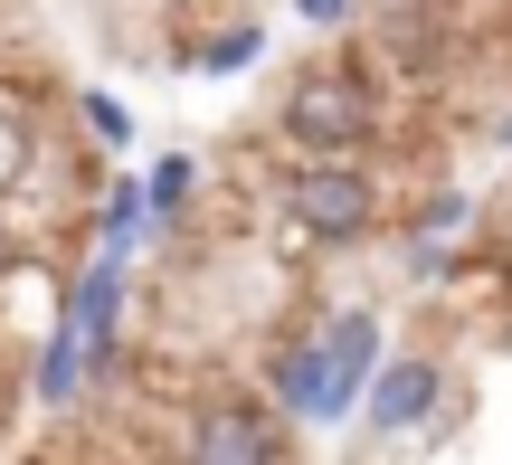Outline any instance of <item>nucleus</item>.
I'll return each mask as SVG.
<instances>
[{
  "label": "nucleus",
  "mask_w": 512,
  "mask_h": 465,
  "mask_svg": "<svg viewBox=\"0 0 512 465\" xmlns=\"http://www.w3.org/2000/svg\"><path fill=\"white\" fill-rule=\"evenodd\" d=\"M285 209H294L304 238H332V247H342V238H370V228H380V181H370L351 152H304Z\"/></svg>",
  "instance_id": "nucleus-1"
},
{
  "label": "nucleus",
  "mask_w": 512,
  "mask_h": 465,
  "mask_svg": "<svg viewBox=\"0 0 512 465\" xmlns=\"http://www.w3.org/2000/svg\"><path fill=\"white\" fill-rule=\"evenodd\" d=\"M437 409H456V380H446L437 352H389L380 371H370V390H361V418H370L380 447L389 437H427Z\"/></svg>",
  "instance_id": "nucleus-2"
},
{
  "label": "nucleus",
  "mask_w": 512,
  "mask_h": 465,
  "mask_svg": "<svg viewBox=\"0 0 512 465\" xmlns=\"http://www.w3.org/2000/svg\"><path fill=\"white\" fill-rule=\"evenodd\" d=\"M285 143L294 152H361L370 143V95L332 67H304L285 86Z\"/></svg>",
  "instance_id": "nucleus-3"
},
{
  "label": "nucleus",
  "mask_w": 512,
  "mask_h": 465,
  "mask_svg": "<svg viewBox=\"0 0 512 465\" xmlns=\"http://www.w3.org/2000/svg\"><path fill=\"white\" fill-rule=\"evenodd\" d=\"M285 409H256V399H219V409H190V456L200 465H266L285 456Z\"/></svg>",
  "instance_id": "nucleus-4"
},
{
  "label": "nucleus",
  "mask_w": 512,
  "mask_h": 465,
  "mask_svg": "<svg viewBox=\"0 0 512 465\" xmlns=\"http://www.w3.org/2000/svg\"><path fill=\"white\" fill-rule=\"evenodd\" d=\"M275 409H285L294 428H332V418H351L342 380H332V352H323V333H294L285 352H275Z\"/></svg>",
  "instance_id": "nucleus-5"
},
{
  "label": "nucleus",
  "mask_w": 512,
  "mask_h": 465,
  "mask_svg": "<svg viewBox=\"0 0 512 465\" xmlns=\"http://www.w3.org/2000/svg\"><path fill=\"white\" fill-rule=\"evenodd\" d=\"M76 361H86V333L57 323V333H48V361H38V399H48V409H67V399H76Z\"/></svg>",
  "instance_id": "nucleus-6"
},
{
  "label": "nucleus",
  "mask_w": 512,
  "mask_h": 465,
  "mask_svg": "<svg viewBox=\"0 0 512 465\" xmlns=\"http://www.w3.org/2000/svg\"><path fill=\"white\" fill-rule=\"evenodd\" d=\"M256 57H266V29H256V19H228V29L200 48V67L209 76H238V67H256Z\"/></svg>",
  "instance_id": "nucleus-7"
},
{
  "label": "nucleus",
  "mask_w": 512,
  "mask_h": 465,
  "mask_svg": "<svg viewBox=\"0 0 512 465\" xmlns=\"http://www.w3.org/2000/svg\"><path fill=\"white\" fill-rule=\"evenodd\" d=\"M190 181H200V162H190V152H162V162H152V209H162V219H181L190 209Z\"/></svg>",
  "instance_id": "nucleus-8"
},
{
  "label": "nucleus",
  "mask_w": 512,
  "mask_h": 465,
  "mask_svg": "<svg viewBox=\"0 0 512 465\" xmlns=\"http://www.w3.org/2000/svg\"><path fill=\"white\" fill-rule=\"evenodd\" d=\"M86 124H95V143H133V114L114 95H86Z\"/></svg>",
  "instance_id": "nucleus-9"
},
{
  "label": "nucleus",
  "mask_w": 512,
  "mask_h": 465,
  "mask_svg": "<svg viewBox=\"0 0 512 465\" xmlns=\"http://www.w3.org/2000/svg\"><path fill=\"white\" fill-rule=\"evenodd\" d=\"M294 10H304V19H342V0H294Z\"/></svg>",
  "instance_id": "nucleus-10"
},
{
  "label": "nucleus",
  "mask_w": 512,
  "mask_h": 465,
  "mask_svg": "<svg viewBox=\"0 0 512 465\" xmlns=\"http://www.w3.org/2000/svg\"><path fill=\"white\" fill-rule=\"evenodd\" d=\"M0 266H10V219H0Z\"/></svg>",
  "instance_id": "nucleus-11"
}]
</instances>
